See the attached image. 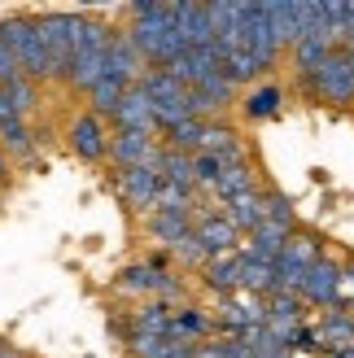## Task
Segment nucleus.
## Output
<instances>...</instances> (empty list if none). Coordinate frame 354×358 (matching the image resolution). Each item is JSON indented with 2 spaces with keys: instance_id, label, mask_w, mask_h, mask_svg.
Wrapping results in <instances>:
<instances>
[{
  "instance_id": "f257e3e1",
  "label": "nucleus",
  "mask_w": 354,
  "mask_h": 358,
  "mask_svg": "<svg viewBox=\"0 0 354 358\" xmlns=\"http://www.w3.org/2000/svg\"><path fill=\"white\" fill-rule=\"evenodd\" d=\"M127 40L136 44V52L145 57L149 70H162L184 52L180 35H175V17L171 5H132L127 9Z\"/></svg>"
},
{
  "instance_id": "f03ea898",
  "label": "nucleus",
  "mask_w": 354,
  "mask_h": 358,
  "mask_svg": "<svg viewBox=\"0 0 354 358\" xmlns=\"http://www.w3.org/2000/svg\"><path fill=\"white\" fill-rule=\"evenodd\" d=\"M114 31H118V27H105V22H97V17H83L75 57H70V75H66V87H70V92H83V96H87V92H92V87L105 79Z\"/></svg>"
},
{
  "instance_id": "7ed1b4c3",
  "label": "nucleus",
  "mask_w": 354,
  "mask_h": 358,
  "mask_svg": "<svg viewBox=\"0 0 354 358\" xmlns=\"http://www.w3.org/2000/svg\"><path fill=\"white\" fill-rule=\"evenodd\" d=\"M302 87L315 101L332 105V110H354V48L337 44L320 66H315V75L302 79Z\"/></svg>"
},
{
  "instance_id": "20e7f679",
  "label": "nucleus",
  "mask_w": 354,
  "mask_h": 358,
  "mask_svg": "<svg viewBox=\"0 0 354 358\" xmlns=\"http://www.w3.org/2000/svg\"><path fill=\"white\" fill-rule=\"evenodd\" d=\"M0 35L9 40L17 66H22V79H31V83L52 79L48 48H44V40H40V22H35V13H13L9 22H0Z\"/></svg>"
},
{
  "instance_id": "39448f33",
  "label": "nucleus",
  "mask_w": 354,
  "mask_h": 358,
  "mask_svg": "<svg viewBox=\"0 0 354 358\" xmlns=\"http://www.w3.org/2000/svg\"><path fill=\"white\" fill-rule=\"evenodd\" d=\"M114 289L122 297H145V301H171L175 306V297L184 293V284L175 280L167 271V258H149V262H136L127 266L118 280H114Z\"/></svg>"
},
{
  "instance_id": "423d86ee",
  "label": "nucleus",
  "mask_w": 354,
  "mask_h": 358,
  "mask_svg": "<svg viewBox=\"0 0 354 358\" xmlns=\"http://www.w3.org/2000/svg\"><path fill=\"white\" fill-rule=\"evenodd\" d=\"M35 22H40V40H44V48H48L52 79L66 83V75H70V57H75V44H79L83 13H35Z\"/></svg>"
},
{
  "instance_id": "0eeeda50",
  "label": "nucleus",
  "mask_w": 354,
  "mask_h": 358,
  "mask_svg": "<svg viewBox=\"0 0 354 358\" xmlns=\"http://www.w3.org/2000/svg\"><path fill=\"white\" fill-rule=\"evenodd\" d=\"M324 258V245L320 236H311V231H293L289 245H285V254L276 258V284H280V293H302V284L311 275V266Z\"/></svg>"
},
{
  "instance_id": "6e6552de",
  "label": "nucleus",
  "mask_w": 354,
  "mask_h": 358,
  "mask_svg": "<svg viewBox=\"0 0 354 358\" xmlns=\"http://www.w3.org/2000/svg\"><path fill=\"white\" fill-rule=\"evenodd\" d=\"M241 44H245V52H250V57L258 62V70H262V75L280 66V57H285V48H280L276 31H271L267 5H245V31H241Z\"/></svg>"
},
{
  "instance_id": "1a4fd4ad",
  "label": "nucleus",
  "mask_w": 354,
  "mask_h": 358,
  "mask_svg": "<svg viewBox=\"0 0 354 358\" xmlns=\"http://www.w3.org/2000/svg\"><path fill=\"white\" fill-rule=\"evenodd\" d=\"M267 324V297H254V293H232V297H219V310H215V328L223 336H245Z\"/></svg>"
},
{
  "instance_id": "9d476101",
  "label": "nucleus",
  "mask_w": 354,
  "mask_h": 358,
  "mask_svg": "<svg viewBox=\"0 0 354 358\" xmlns=\"http://www.w3.org/2000/svg\"><path fill=\"white\" fill-rule=\"evenodd\" d=\"M162 136L153 131H114L110 136V162L114 171H132V166H157L162 162Z\"/></svg>"
},
{
  "instance_id": "9b49d317",
  "label": "nucleus",
  "mask_w": 354,
  "mask_h": 358,
  "mask_svg": "<svg viewBox=\"0 0 354 358\" xmlns=\"http://www.w3.org/2000/svg\"><path fill=\"white\" fill-rule=\"evenodd\" d=\"M114 188L136 214H153L157 192H162V171L157 166H132V171H114Z\"/></svg>"
},
{
  "instance_id": "f8f14e48",
  "label": "nucleus",
  "mask_w": 354,
  "mask_h": 358,
  "mask_svg": "<svg viewBox=\"0 0 354 358\" xmlns=\"http://www.w3.org/2000/svg\"><path fill=\"white\" fill-rule=\"evenodd\" d=\"M66 140L70 149H75V157H83V162H105L110 157V131H105V122L97 114H75L66 127Z\"/></svg>"
},
{
  "instance_id": "ddd939ff",
  "label": "nucleus",
  "mask_w": 354,
  "mask_h": 358,
  "mask_svg": "<svg viewBox=\"0 0 354 358\" xmlns=\"http://www.w3.org/2000/svg\"><path fill=\"white\" fill-rule=\"evenodd\" d=\"M337 289H341V262L337 258H320L311 266V275H306V284H302V306H315V310H332L337 306Z\"/></svg>"
},
{
  "instance_id": "4468645a",
  "label": "nucleus",
  "mask_w": 354,
  "mask_h": 358,
  "mask_svg": "<svg viewBox=\"0 0 354 358\" xmlns=\"http://www.w3.org/2000/svg\"><path fill=\"white\" fill-rule=\"evenodd\" d=\"M267 17H271V31H276L280 48L289 52V48L306 35L311 17H315V5H302V0H271V5H267Z\"/></svg>"
},
{
  "instance_id": "2eb2a0df",
  "label": "nucleus",
  "mask_w": 354,
  "mask_h": 358,
  "mask_svg": "<svg viewBox=\"0 0 354 358\" xmlns=\"http://www.w3.org/2000/svg\"><path fill=\"white\" fill-rule=\"evenodd\" d=\"M162 70H167L175 83H184L188 92H192V87H201L206 79H215L223 66H219V52L215 48H184L180 57H175L171 66H162Z\"/></svg>"
},
{
  "instance_id": "dca6fc26",
  "label": "nucleus",
  "mask_w": 354,
  "mask_h": 358,
  "mask_svg": "<svg viewBox=\"0 0 354 358\" xmlns=\"http://www.w3.org/2000/svg\"><path fill=\"white\" fill-rule=\"evenodd\" d=\"M192 236L206 245V254H210V258L232 254V249H241V241H245V236H241V231L223 219L219 210H201L197 219H192Z\"/></svg>"
},
{
  "instance_id": "f3484780",
  "label": "nucleus",
  "mask_w": 354,
  "mask_h": 358,
  "mask_svg": "<svg viewBox=\"0 0 354 358\" xmlns=\"http://www.w3.org/2000/svg\"><path fill=\"white\" fill-rule=\"evenodd\" d=\"M297 231V223H276V219H267L262 227H254L250 236L241 241V258H258V262H276L280 254H285V245H289V236Z\"/></svg>"
},
{
  "instance_id": "a211bd4d",
  "label": "nucleus",
  "mask_w": 354,
  "mask_h": 358,
  "mask_svg": "<svg viewBox=\"0 0 354 358\" xmlns=\"http://www.w3.org/2000/svg\"><path fill=\"white\" fill-rule=\"evenodd\" d=\"M171 17H175V35H180L184 48H215V31H210V13L206 5H171Z\"/></svg>"
},
{
  "instance_id": "6ab92c4d",
  "label": "nucleus",
  "mask_w": 354,
  "mask_h": 358,
  "mask_svg": "<svg viewBox=\"0 0 354 358\" xmlns=\"http://www.w3.org/2000/svg\"><path fill=\"white\" fill-rule=\"evenodd\" d=\"M110 122H114V131H153L157 136V122H153V101L145 96V87H127L122 92V101H118V110L110 114Z\"/></svg>"
},
{
  "instance_id": "aec40b11",
  "label": "nucleus",
  "mask_w": 354,
  "mask_h": 358,
  "mask_svg": "<svg viewBox=\"0 0 354 358\" xmlns=\"http://www.w3.org/2000/svg\"><path fill=\"white\" fill-rule=\"evenodd\" d=\"M219 214L241 231V236H250L254 227L267 223V188H254V192L232 196V201H223V206H219Z\"/></svg>"
},
{
  "instance_id": "412c9836",
  "label": "nucleus",
  "mask_w": 354,
  "mask_h": 358,
  "mask_svg": "<svg viewBox=\"0 0 354 358\" xmlns=\"http://www.w3.org/2000/svg\"><path fill=\"white\" fill-rule=\"evenodd\" d=\"M241 266H245L241 249H232V254H219V258H210V262L201 266V284H206L215 297H232V293H241Z\"/></svg>"
},
{
  "instance_id": "4be33fe9",
  "label": "nucleus",
  "mask_w": 354,
  "mask_h": 358,
  "mask_svg": "<svg viewBox=\"0 0 354 358\" xmlns=\"http://www.w3.org/2000/svg\"><path fill=\"white\" fill-rule=\"evenodd\" d=\"M145 70H149V66H145V57L136 52V44L127 40V31H114V44H110V66H105V75L118 79V83H127V87H136Z\"/></svg>"
},
{
  "instance_id": "5701e85b",
  "label": "nucleus",
  "mask_w": 354,
  "mask_h": 358,
  "mask_svg": "<svg viewBox=\"0 0 354 358\" xmlns=\"http://www.w3.org/2000/svg\"><path fill=\"white\" fill-rule=\"evenodd\" d=\"M254 188H258L254 162H250V157H236V162H223L215 188H210V196L223 206V201H232V196H241V192H254Z\"/></svg>"
},
{
  "instance_id": "b1692460",
  "label": "nucleus",
  "mask_w": 354,
  "mask_h": 358,
  "mask_svg": "<svg viewBox=\"0 0 354 358\" xmlns=\"http://www.w3.org/2000/svg\"><path fill=\"white\" fill-rule=\"evenodd\" d=\"M192 219L197 214H167V210H153V214H145V236L153 241V245H162V249H175L188 231H192Z\"/></svg>"
},
{
  "instance_id": "393cba45",
  "label": "nucleus",
  "mask_w": 354,
  "mask_h": 358,
  "mask_svg": "<svg viewBox=\"0 0 354 358\" xmlns=\"http://www.w3.org/2000/svg\"><path fill=\"white\" fill-rule=\"evenodd\" d=\"M315 341L328 354H346L354 350V315L346 310H324V319L315 324Z\"/></svg>"
},
{
  "instance_id": "a878e982",
  "label": "nucleus",
  "mask_w": 354,
  "mask_h": 358,
  "mask_svg": "<svg viewBox=\"0 0 354 358\" xmlns=\"http://www.w3.org/2000/svg\"><path fill=\"white\" fill-rule=\"evenodd\" d=\"M171 301H140L127 319V336H171Z\"/></svg>"
},
{
  "instance_id": "bb28decb",
  "label": "nucleus",
  "mask_w": 354,
  "mask_h": 358,
  "mask_svg": "<svg viewBox=\"0 0 354 358\" xmlns=\"http://www.w3.org/2000/svg\"><path fill=\"white\" fill-rule=\"evenodd\" d=\"M210 332H215V315H206L201 306H175L171 336H180V341H188V345H206Z\"/></svg>"
},
{
  "instance_id": "cd10ccee",
  "label": "nucleus",
  "mask_w": 354,
  "mask_h": 358,
  "mask_svg": "<svg viewBox=\"0 0 354 358\" xmlns=\"http://www.w3.org/2000/svg\"><path fill=\"white\" fill-rule=\"evenodd\" d=\"M132 358H192L197 345L180 341V336H127Z\"/></svg>"
},
{
  "instance_id": "c85d7f7f",
  "label": "nucleus",
  "mask_w": 354,
  "mask_h": 358,
  "mask_svg": "<svg viewBox=\"0 0 354 358\" xmlns=\"http://www.w3.org/2000/svg\"><path fill=\"white\" fill-rule=\"evenodd\" d=\"M280 105H285V92H280L276 83H254L250 92H245L241 110H245V118L262 122V118H276V114H280Z\"/></svg>"
},
{
  "instance_id": "c756f323",
  "label": "nucleus",
  "mask_w": 354,
  "mask_h": 358,
  "mask_svg": "<svg viewBox=\"0 0 354 358\" xmlns=\"http://www.w3.org/2000/svg\"><path fill=\"white\" fill-rule=\"evenodd\" d=\"M241 293H254V297H276V293H280V284H276V262L245 258V266H241Z\"/></svg>"
},
{
  "instance_id": "7c9ffc66",
  "label": "nucleus",
  "mask_w": 354,
  "mask_h": 358,
  "mask_svg": "<svg viewBox=\"0 0 354 358\" xmlns=\"http://www.w3.org/2000/svg\"><path fill=\"white\" fill-rule=\"evenodd\" d=\"M0 149H5L13 162H22V157L35 153V131L27 127V118H5L0 122Z\"/></svg>"
},
{
  "instance_id": "2f4dec72",
  "label": "nucleus",
  "mask_w": 354,
  "mask_h": 358,
  "mask_svg": "<svg viewBox=\"0 0 354 358\" xmlns=\"http://www.w3.org/2000/svg\"><path fill=\"white\" fill-rule=\"evenodd\" d=\"M157 171H162V184H175V188L197 192V175H192V157H188V153L162 149V162H157Z\"/></svg>"
},
{
  "instance_id": "473e14b6",
  "label": "nucleus",
  "mask_w": 354,
  "mask_h": 358,
  "mask_svg": "<svg viewBox=\"0 0 354 358\" xmlns=\"http://www.w3.org/2000/svg\"><path fill=\"white\" fill-rule=\"evenodd\" d=\"M219 171H223V157H215V153H192V175H197V192H210V188H215Z\"/></svg>"
},
{
  "instance_id": "72a5a7b5",
  "label": "nucleus",
  "mask_w": 354,
  "mask_h": 358,
  "mask_svg": "<svg viewBox=\"0 0 354 358\" xmlns=\"http://www.w3.org/2000/svg\"><path fill=\"white\" fill-rule=\"evenodd\" d=\"M171 254L180 258V262H188V266H197V271H201V266L210 262V254H206V245H201L197 236H192V231H188V236H184L180 245H175V249H171Z\"/></svg>"
},
{
  "instance_id": "f704fd0d",
  "label": "nucleus",
  "mask_w": 354,
  "mask_h": 358,
  "mask_svg": "<svg viewBox=\"0 0 354 358\" xmlns=\"http://www.w3.org/2000/svg\"><path fill=\"white\" fill-rule=\"evenodd\" d=\"M13 79H22V66H17V57H13L9 40L0 35V83H13Z\"/></svg>"
},
{
  "instance_id": "c9c22d12",
  "label": "nucleus",
  "mask_w": 354,
  "mask_h": 358,
  "mask_svg": "<svg viewBox=\"0 0 354 358\" xmlns=\"http://www.w3.org/2000/svg\"><path fill=\"white\" fill-rule=\"evenodd\" d=\"M332 310L354 315V262H350V266H341V289H337V306H332Z\"/></svg>"
},
{
  "instance_id": "e433bc0d",
  "label": "nucleus",
  "mask_w": 354,
  "mask_h": 358,
  "mask_svg": "<svg viewBox=\"0 0 354 358\" xmlns=\"http://www.w3.org/2000/svg\"><path fill=\"white\" fill-rule=\"evenodd\" d=\"M5 118H22V114H17V105H13L9 83H0V122H5Z\"/></svg>"
},
{
  "instance_id": "4c0bfd02",
  "label": "nucleus",
  "mask_w": 354,
  "mask_h": 358,
  "mask_svg": "<svg viewBox=\"0 0 354 358\" xmlns=\"http://www.w3.org/2000/svg\"><path fill=\"white\" fill-rule=\"evenodd\" d=\"M192 358H227V350H223V341H206V345H197Z\"/></svg>"
},
{
  "instance_id": "58836bf2",
  "label": "nucleus",
  "mask_w": 354,
  "mask_h": 358,
  "mask_svg": "<svg viewBox=\"0 0 354 358\" xmlns=\"http://www.w3.org/2000/svg\"><path fill=\"white\" fill-rule=\"evenodd\" d=\"M9 175H13V157L0 149V184H9Z\"/></svg>"
}]
</instances>
